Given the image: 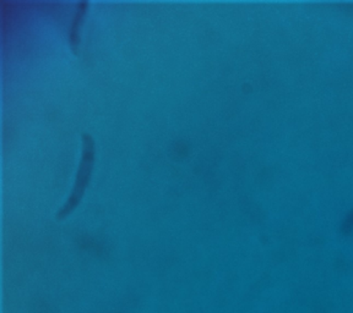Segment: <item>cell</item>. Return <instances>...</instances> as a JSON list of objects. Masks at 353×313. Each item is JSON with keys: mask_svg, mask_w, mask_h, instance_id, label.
<instances>
[{"mask_svg": "<svg viewBox=\"0 0 353 313\" xmlns=\"http://www.w3.org/2000/svg\"><path fill=\"white\" fill-rule=\"evenodd\" d=\"M343 228H345V229H351V228H353V212L351 215H348L347 220L345 222Z\"/></svg>", "mask_w": 353, "mask_h": 313, "instance_id": "cell-2", "label": "cell"}, {"mask_svg": "<svg viewBox=\"0 0 353 313\" xmlns=\"http://www.w3.org/2000/svg\"><path fill=\"white\" fill-rule=\"evenodd\" d=\"M83 142L85 144H83V160H81V164H80L79 173H77V182H75V186L72 190V196L69 197L65 206L58 213V217H61V218L65 217L68 213H70L72 209L77 207L80 198L83 196V190L88 185V179H90L92 163H94V142L88 135H85Z\"/></svg>", "mask_w": 353, "mask_h": 313, "instance_id": "cell-1", "label": "cell"}]
</instances>
